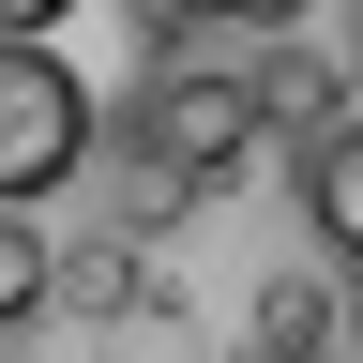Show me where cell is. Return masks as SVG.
Returning <instances> with one entry per match:
<instances>
[{
    "instance_id": "6da1fadb",
    "label": "cell",
    "mask_w": 363,
    "mask_h": 363,
    "mask_svg": "<svg viewBox=\"0 0 363 363\" xmlns=\"http://www.w3.org/2000/svg\"><path fill=\"white\" fill-rule=\"evenodd\" d=\"M257 136H272V121H257V76H242V61H152V76H136V106H121V152L152 167L167 197L227 182Z\"/></svg>"
},
{
    "instance_id": "7a4b0ae2",
    "label": "cell",
    "mask_w": 363,
    "mask_h": 363,
    "mask_svg": "<svg viewBox=\"0 0 363 363\" xmlns=\"http://www.w3.org/2000/svg\"><path fill=\"white\" fill-rule=\"evenodd\" d=\"M91 152H106V106H91V76H76L45 30H0V212H45Z\"/></svg>"
},
{
    "instance_id": "3957f363",
    "label": "cell",
    "mask_w": 363,
    "mask_h": 363,
    "mask_svg": "<svg viewBox=\"0 0 363 363\" xmlns=\"http://www.w3.org/2000/svg\"><path fill=\"white\" fill-rule=\"evenodd\" d=\"M303 227H318L333 272H363V106H333L303 136Z\"/></svg>"
},
{
    "instance_id": "277c9868",
    "label": "cell",
    "mask_w": 363,
    "mask_h": 363,
    "mask_svg": "<svg viewBox=\"0 0 363 363\" xmlns=\"http://www.w3.org/2000/svg\"><path fill=\"white\" fill-rule=\"evenodd\" d=\"M257 363H348V303L318 288V272H272L257 288V333H242Z\"/></svg>"
},
{
    "instance_id": "5b68a950",
    "label": "cell",
    "mask_w": 363,
    "mask_h": 363,
    "mask_svg": "<svg viewBox=\"0 0 363 363\" xmlns=\"http://www.w3.org/2000/svg\"><path fill=\"white\" fill-rule=\"evenodd\" d=\"M242 76H257V121H288V136H318V121H333V61H303L288 30H272Z\"/></svg>"
},
{
    "instance_id": "8992f818",
    "label": "cell",
    "mask_w": 363,
    "mask_h": 363,
    "mask_svg": "<svg viewBox=\"0 0 363 363\" xmlns=\"http://www.w3.org/2000/svg\"><path fill=\"white\" fill-rule=\"evenodd\" d=\"M45 303H61V257H45L30 212H0V333H16V318H45Z\"/></svg>"
},
{
    "instance_id": "52a82bcc",
    "label": "cell",
    "mask_w": 363,
    "mask_h": 363,
    "mask_svg": "<svg viewBox=\"0 0 363 363\" xmlns=\"http://www.w3.org/2000/svg\"><path fill=\"white\" fill-rule=\"evenodd\" d=\"M167 30H227V45H272V30H303L318 0H152Z\"/></svg>"
},
{
    "instance_id": "ba28073f",
    "label": "cell",
    "mask_w": 363,
    "mask_h": 363,
    "mask_svg": "<svg viewBox=\"0 0 363 363\" xmlns=\"http://www.w3.org/2000/svg\"><path fill=\"white\" fill-rule=\"evenodd\" d=\"M76 16V0H0V30H61Z\"/></svg>"
},
{
    "instance_id": "9c48e42d",
    "label": "cell",
    "mask_w": 363,
    "mask_h": 363,
    "mask_svg": "<svg viewBox=\"0 0 363 363\" xmlns=\"http://www.w3.org/2000/svg\"><path fill=\"white\" fill-rule=\"evenodd\" d=\"M348 363H363V333H348Z\"/></svg>"
}]
</instances>
